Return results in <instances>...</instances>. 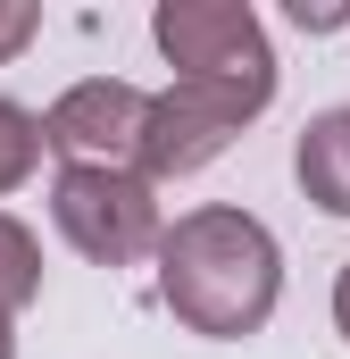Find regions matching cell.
<instances>
[{
  "label": "cell",
  "mask_w": 350,
  "mask_h": 359,
  "mask_svg": "<svg viewBox=\"0 0 350 359\" xmlns=\"http://www.w3.org/2000/svg\"><path fill=\"white\" fill-rule=\"evenodd\" d=\"M159 301L175 326L209 334V343H242L259 334L284 301V243L267 234V217L234 201H200L183 209L159 243Z\"/></svg>",
  "instance_id": "1"
},
{
  "label": "cell",
  "mask_w": 350,
  "mask_h": 359,
  "mask_svg": "<svg viewBox=\"0 0 350 359\" xmlns=\"http://www.w3.org/2000/svg\"><path fill=\"white\" fill-rule=\"evenodd\" d=\"M150 42L175 67V84H217L242 100H275V42L251 0H159L150 8Z\"/></svg>",
  "instance_id": "2"
},
{
  "label": "cell",
  "mask_w": 350,
  "mask_h": 359,
  "mask_svg": "<svg viewBox=\"0 0 350 359\" xmlns=\"http://www.w3.org/2000/svg\"><path fill=\"white\" fill-rule=\"evenodd\" d=\"M50 226L92 268H134V259H159V243H167L159 184L142 168H59L50 176Z\"/></svg>",
  "instance_id": "3"
},
{
  "label": "cell",
  "mask_w": 350,
  "mask_h": 359,
  "mask_svg": "<svg viewBox=\"0 0 350 359\" xmlns=\"http://www.w3.org/2000/svg\"><path fill=\"white\" fill-rule=\"evenodd\" d=\"M150 134V92L125 76H84L42 109V142L59 168H142Z\"/></svg>",
  "instance_id": "4"
},
{
  "label": "cell",
  "mask_w": 350,
  "mask_h": 359,
  "mask_svg": "<svg viewBox=\"0 0 350 359\" xmlns=\"http://www.w3.org/2000/svg\"><path fill=\"white\" fill-rule=\"evenodd\" d=\"M251 117H267V109H259V100H242V92H217V84H167V92H150L142 176H150V184L200 176L209 159L234 151V134H242Z\"/></svg>",
  "instance_id": "5"
},
{
  "label": "cell",
  "mask_w": 350,
  "mask_h": 359,
  "mask_svg": "<svg viewBox=\"0 0 350 359\" xmlns=\"http://www.w3.org/2000/svg\"><path fill=\"white\" fill-rule=\"evenodd\" d=\"M292 176L300 192L326 209V217H350V109H317L292 142Z\"/></svg>",
  "instance_id": "6"
},
{
  "label": "cell",
  "mask_w": 350,
  "mask_h": 359,
  "mask_svg": "<svg viewBox=\"0 0 350 359\" xmlns=\"http://www.w3.org/2000/svg\"><path fill=\"white\" fill-rule=\"evenodd\" d=\"M34 301H42V243H34L25 217L0 209V309L17 318V309H34Z\"/></svg>",
  "instance_id": "7"
},
{
  "label": "cell",
  "mask_w": 350,
  "mask_h": 359,
  "mask_svg": "<svg viewBox=\"0 0 350 359\" xmlns=\"http://www.w3.org/2000/svg\"><path fill=\"white\" fill-rule=\"evenodd\" d=\"M42 117L25 109V100H0V192H17V184L42 168Z\"/></svg>",
  "instance_id": "8"
},
{
  "label": "cell",
  "mask_w": 350,
  "mask_h": 359,
  "mask_svg": "<svg viewBox=\"0 0 350 359\" xmlns=\"http://www.w3.org/2000/svg\"><path fill=\"white\" fill-rule=\"evenodd\" d=\"M34 34H42V8H34V0H0V67H8V59H25V50H34Z\"/></svg>",
  "instance_id": "9"
},
{
  "label": "cell",
  "mask_w": 350,
  "mask_h": 359,
  "mask_svg": "<svg viewBox=\"0 0 350 359\" xmlns=\"http://www.w3.org/2000/svg\"><path fill=\"white\" fill-rule=\"evenodd\" d=\"M292 25H309V34H334V25H350V8H342V0H317V8H309V0H292Z\"/></svg>",
  "instance_id": "10"
},
{
  "label": "cell",
  "mask_w": 350,
  "mask_h": 359,
  "mask_svg": "<svg viewBox=\"0 0 350 359\" xmlns=\"http://www.w3.org/2000/svg\"><path fill=\"white\" fill-rule=\"evenodd\" d=\"M334 334L350 343V259H342V276H334Z\"/></svg>",
  "instance_id": "11"
},
{
  "label": "cell",
  "mask_w": 350,
  "mask_h": 359,
  "mask_svg": "<svg viewBox=\"0 0 350 359\" xmlns=\"http://www.w3.org/2000/svg\"><path fill=\"white\" fill-rule=\"evenodd\" d=\"M0 359H17V318L0 309Z\"/></svg>",
  "instance_id": "12"
}]
</instances>
